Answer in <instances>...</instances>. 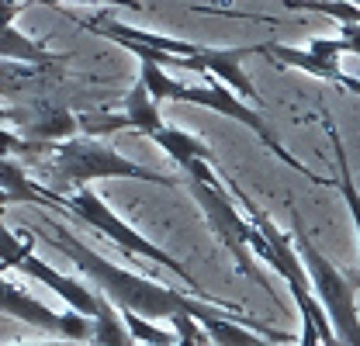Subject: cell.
<instances>
[{
  "mask_svg": "<svg viewBox=\"0 0 360 346\" xmlns=\"http://www.w3.org/2000/svg\"><path fill=\"white\" fill-rule=\"evenodd\" d=\"M347 4H354V7H360V0H347Z\"/></svg>",
  "mask_w": 360,
  "mask_h": 346,
  "instance_id": "obj_23",
  "label": "cell"
},
{
  "mask_svg": "<svg viewBox=\"0 0 360 346\" xmlns=\"http://www.w3.org/2000/svg\"><path fill=\"white\" fill-rule=\"evenodd\" d=\"M49 177H52L49 191H56L59 198H73L77 191H84L94 180H104V177H129V180H146V184H160V187H177L174 177L146 170L132 160H125L122 153L108 149L101 139H87V135L52 146Z\"/></svg>",
  "mask_w": 360,
  "mask_h": 346,
  "instance_id": "obj_4",
  "label": "cell"
},
{
  "mask_svg": "<svg viewBox=\"0 0 360 346\" xmlns=\"http://www.w3.org/2000/svg\"><path fill=\"white\" fill-rule=\"evenodd\" d=\"M153 142H156L160 149H167L180 167H187V163H194V160H205V163L219 167L215 153H212L205 142H198L194 135H187V132H180V129H160L153 135Z\"/></svg>",
  "mask_w": 360,
  "mask_h": 346,
  "instance_id": "obj_11",
  "label": "cell"
},
{
  "mask_svg": "<svg viewBox=\"0 0 360 346\" xmlns=\"http://www.w3.org/2000/svg\"><path fill=\"white\" fill-rule=\"evenodd\" d=\"M18 11H21V0H0V32L11 28V21H14Z\"/></svg>",
  "mask_w": 360,
  "mask_h": 346,
  "instance_id": "obj_17",
  "label": "cell"
},
{
  "mask_svg": "<svg viewBox=\"0 0 360 346\" xmlns=\"http://www.w3.org/2000/svg\"><path fill=\"white\" fill-rule=\"evenodd\" d=\"M77 122H80V135H87V139H104V135L132 129V122H129L125 111L115 115V111H97V108H94V111H84Z\"/></svg>",
  "mask_w": 360,
  "mask_h": 346,
  "instance_id": "obj_15",
  "label": "cell"
},
{
  "mask_svg": "<svg viewBox=\"0 0 360 346\" xmlns=\"http://www.w3.org/2000/svg\"><path fill=\"white\" fill-rule=\"evenodd\" d=\"M295 218V246L302 253V263L309 270V281H312L315 298L322 302L333 329H336V340L340 346H360V312H357V284L340 274V267H333V260L326 257L312 239L309 232L302 229V218Z\"/></svg>",
  "mask_w": 360,
  "mask_h": 346,
  "instance_id": "obj_5",
  "label": "cell"
},
{
  "mask_svg": "<svg viewBox=\"0 0 360 346\" xmlns=\"http://www.w3.org/2000/svg\"><path fill=\"white\" fill-rule=\"evenodd\" d=\"M56 208H66V212H73V215L80 218V222H87L90 229H97L101 236H108L118 250H125L129 257H142V260H153V263H160V267H167L170 274H177L180 281L191 288V295L194 298H205V291H201V284L191 277V270L180 263V260H174L167 250H160L156 243H149L142 232H135L129 222H122V218L115 215L90 187H84V191H77L73 198H59L56 194ZM208 302V298H205ZM219 305H229V302H219Z\"/></svg>",
  "mask_w": 360,
  "mask_h": 346,
  "instance_id": "obj_6",
  "label": "cell"
},
{
  "mask_svg": "<svg viewBox=\"0 0 360 346\" xmlns=\"http://www.w3.org/2000/svg\"><path fill=\"white\" fill-rule=\"evenodd\" d=\"M322 125L329 132V142H333V149H336V187H340V194H343V201H347V208H350V215H354V225H357V236H360V191L357 184H354V173H350V163H347V149H343V142H340V132L336 125L329 122V115H322Z\"/></svg>",
  "mask_w": 360,
  "mask_h": 346,
  "instance_id": "obj_13",
  "label": "cell"
},
{
  "mask_svg": "<svg viewBox=\"0 0 360 346\" xmlns=\"http://www.w3.org/2000/svg\"><path fill=\"white\" fill-rule=\"evenodd\" d=\"M184 170H187V187H191L194 201L201 205V212L208 218L212 232L219 236V243L232 253L236 267H239L250 281H257L260 288H267V277H264V270L257 267V253H253L257 225L239 215L236 198L229 194V187H225V180H222V167H212V163H205V160H194V163H187Z\"/></svg>",
  "mask_w": 360,
  "mask_h": 346,
  "instance_id": "obj_3",
  "label": "cell"
},
{
  "mask_svg": "<svg viewBox=\"0 0 360 346\" xmlns=\"http://www.w3.org/2000/svg\"><path fill=\"white\" fill-rule=\"evenodd\" d=\"M7 205H11V198H7V194L0 191V218H4V208H7Z\"/></svg>",
  "mask_w": 360,
  "mask_h": 346,
  "instance_id": "obj_22",
  "label": "cell"
},
{
  "mask_svg": "<svg viewBox=\"0 0 360 346\" xmlns=\"http://www.w3.org/2000/svg\"><path fill=\"white\" fill-rule=\"evenodd\" d=\"M125 115H129L132 129L142 132L146 139H153L160 129H167V125H163V118H160V111H156L153 94L146 90V84H142V80H139V84L132 86V94L125 97Z\"/></svg>",
  "mask_w": 360,
  "mask_h": 346,
  "instance_id": "obj_14",
  "label": "cell"
},
{
  "mask_svg": "<svg viewBox=\"0 0 360 346\" xmlns=\"http://www.w3.org/2000/svg\"><path fill=\"white\" fill-rule=\"evenodd\" d=\"M42 229H49L45 243H52L56 250H63L66 257L73 260L90 281L101 288V295L115 305L118 312H135L149 322L156 319H174L180 312L194 315L198 322L212 312V308H229V312H243L239 305H219V302H205V298H194V295H180L167 284H156L149 277H139V274H129L122 267H115L111 260H104L101 253H94L90 246H84L66 225H59L56 218H49L42 212Z\"/></svg>",
  "mask_w": 360,
  "mask_h": 346,
  "instance_id": "obj_1",
  "label": "cell"
},
{
  "mask_svg": "<svg viewBox=\"0 0 360 346\" xmlns=\"http://www.w3.org/2000/svg\"><path fill=\"white\" fill-rule=\"evenodd\" d=\"M63 84H66V66L42 70V66H25V63L0 59V101H7V108L39 101L45 94L59 90Z\"/></svg>",
  "mask_w": 360,
  "mask_h": 346,
  "instance_id": "obj_8",
  "label": "cell"
},
{
  "mask_svg": "<svg viewBox=\"0 0 360 346\" xmlns=\"http://www.w3.org/2000/svg\"><path fill=\"white\" fill-rule=\"evenodd\" d=\"M18 346H84V343H66V340H59V343H18Z\"/></svg>",
  "mask_w": 360,
  "mask_h": 346,
  "instance_id": "obj_20",
  "label": "cell"
},
{
  "mask_svg": "<svg viewBox=\"0 0 360 346\" xmlns=\"http://www.w3.org/2000/svg\"><path fill=\"white\" fill-rule=\"evenodd\" d=\"M0 315H11L18 322H28L49 336H59L66 343H90L94 340V319L77 312H52L49 305L32 298L25 288L0 277Z\"/></svg>",
  "mask_w": 360,
  "mask_h": 346,
  "instance_id": "obj_7",
  "label": "cell"
},
{
  "mask_svg": "<svg viewBox=\"0 0 360 346\" xmlns=\"http://www.w3.org/2000/svg\"><path fill=\"white\" fill-rule=\"evenodd\" d=\"M302 346H322V336L312 322H302Z\"/></svg>",
  "mask_w": 360,
  "mask_h": 346,
  "instance_id": "obj_18",
  "label": "cell"
},
{
  "mask_svg": "<svg viewBox=\"0 0 360 346\" xmlns=\"http://www.w3.org/2000/svg\"><path fill=\"white\" fill-rule=\"evenodd\" d=\"M42 4H59V0H42ZM73 4H118V7H139L135 0H73Z\"/></svg>",
  "mask_w": 360,
  "mask_h": 346,
  "instance_id": "obj_19",
  "label": "cell"
},
{
  "mask_svg": "<svg viewBox=\"0 0 360 346\" xmlns=\"http://www.w3.org/2000/svg\"><path fill=\"white\" fill-rule=\"evenodd\" d=\"M0 59L7 63H25V66H42V70H56L66 66L70 56H52L42 45H35L28 35H21L18 28H4L0 32Z\"/></svg>",
  "mask_w": 360,
  "mask_h": 346,
  "instance_id": "obj_10",
  "label": "cell"
},
{
  "mask_svg": "<svg viewBox=\"0 0 360 346\" xmlns=\"http://www.w3.org/2000/svg\"><path fill=\"white\" fill-rule=\"evenodd\" d=\"M94 346H139L122 319V312L101 295V305H97V315H94Z\"/></svg>",
  "mask_w": 360,
  "mask_h": 346,
  "instance_id": "obj_12",
  "label": "cell"
},
{
  "mask_svg": "<svg viewBox=\"0 0 360 346\" xmlns=\"http://www.w3.org/2000/svg\"><path fill=\"white\" fill-rule=\"evenodd\" d=\"M0 125H11V108H0Z\"/></svg>",
  "mask_w": 360,
  "mask_h": 346,
  "instance_id": "obj_21",
  "label": "cell"
},
{
  "mask_svg": "<svg viewBox=\"0 0 360 346\" xmlns=\"http://www.w3.org/2000/svg\"><path fill=\"white\" fill-rule=\"evenodd\" d=\"M21 274H28L32 281H39V284H45V288H52L63 302L70 305L77 315H87V319H94L97 315V305H101V295H94L87 284H80V281H73V277H66V274H59V270H52L49 263H42V260L28 257L21 267H18Z\"/></svg>",
  "mask_w": 360,
  "mask_h": 346,
  "instance_id": "obj_9",
  "label": "cell"
},
{
  "mask_svg": "<svg viewBox=\"0 0 360 346\" xmlns=\"http://www.w3.org/2000/svg\"><path fill=\"white\" fill-rule=\"evenodd\" d=\"M139 80L146 84V90L153 94V101H184V104H198V108H212V111H219L225 118H236V122H243L246 129L253 132L264 146H267L270 153L281 160V163H288L291 170H298L302 177H309L315 184H326L322 177H315L305 163H298L284 146H281V139L274 135L267 122H264V115L257 111V108H250L236 90H229L222 80H215V77H205L208 84L201 86H187V84H177L174 77H167V70L163 66H156V63H142L139 66Z\"/></svg>",
  "mask_w": 360,
  "mask_h": 346,
  "instance_id": "obj_2",
  "label": "cell"
},
{
  "mask_svg": "<svg viewBox=\"0 0 360 346\" xmlns=\"http://www.w3.org/2000/svg\"><path fill=\"white\" fill-rule=\"evenodd\" d=\"M340 42H343V52H354L360 56V25H340Z\"/></svg>",
  "mask_w": 360,
  "mask_h": 346,
  "instance_id": "obj_16",
  "label": "cell"
}]
</instances>
